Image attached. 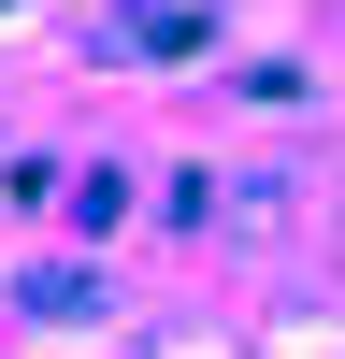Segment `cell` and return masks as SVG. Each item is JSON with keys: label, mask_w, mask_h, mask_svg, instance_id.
Returning a JSON list of instances; mask_svg holds the SVG:
<instances>
[{"label": "cell", "mask_w": 345, "mask_h": 359, "mask_svg": "<svg viewBox=\"0 0 345 359\" xmlns=\"http://www.w3.org/2000/svg\"><path fill=\"white\" fill-rule=\"evenodd\" d=\"M158 359H230V345H216V331H172V345H158Z\"/></svg>", "instance_id": "cell-1"}]
</instances>
